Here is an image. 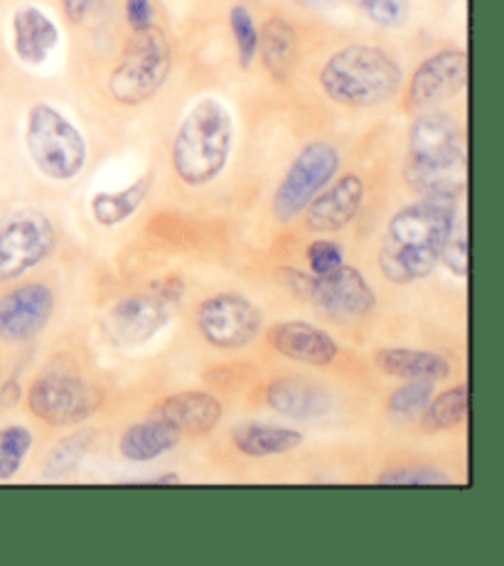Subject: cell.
Returning a JSON list of instances; mask_svg holds the SVG:
<instances>
[{"label":"cell","mask_w":504,"mask_h":566,"mask_svg":"<svg viewBox=\"0 0 504 566\" xmlns=\"http://www.w3.org/2000/svg\"><path fill=\"white\" fill-rule=\"evenodd\" d=\"M458 220V200L421 198L391 217L379 249V269L397 286L433 274Z\"/></svg>","instance_id":"1"},{"label":"cell","mask_w":504,"mask_h":566,"mask_svg":"<svg viewBox=\"0 0 504 566\" xmlns=\"http://www.w3.org/2000/svg\"><path fill=\"white\" fill-rule=\"evenodd\" d=\"M403 180L421 198L458 200L468 188V150L463 128L455 118L429 108L409 130Z\"/></svg>","instance_id":"2"},{"label":"cell","mask_w":504,"mask_h":566,"mask_svg":"<svg viewBox=\"0 0 504 566\" xmlns=\"http://www.w3.org/2000/svg\"><path fill=\"white\" fill-rule=\"evenodd\" d=\"M234 122L229 108L204 96L197 102L178 126L172 138L170 158L175 176L190 188L210 185L224 170L232 154Z\"/></svg>","instance_id":"3"},{"label":"cell","mask_w":504,"mask_h":566,"mask_svg":"<svg viewBox=\"0 0 504 566\" xmlns=\"http://www.w3.org/2000/svg\"><path fill=\"white\" fill-rule=\"evenodd\" d=\"M403 74L399 62L377 45H347L321 70L325 96L339 106L371 108L399 94Z\"/></svg>","instance_id":"4"},{"label":"cell","mask_w":504,"mask_h":566,"mask_svg":"<svg viewBox=\"0 0 504 566\" xmlns=\"http://www.w3.org/2000/svg\"><path fill=\"white\" fill-rule=\"evenodd\" d=\"M172 70V50L166 32L156 25L134 30L120 60L108 74V94L120 106H140L153 99Z\"/></svg>","instance_id":"5"},{"label":"cell","mask_w":504,"mask_h":566,"mask_svg":"<svg viewBox=\"0 0 504 566\" xmlns=\"http://www.w3.org/2000/svg\"><path fill=\"white\" fill-rule=\"evenodd\" d=\"M25 146L42 176L67 182L80 176L86 163V140L60 108L45 102L30 106L25 122Z\"/></svg>","instance_id":"6"},{"label":"cell","mask_w":504,"mask_h":566,"mask_svg":"<svg viewBox=\"0 0 504 566\" xmlns=\"http://www.w3.org/2000/svg\"><path fill=\"white\" fill-rule=\"evenodd\" d=\"M279 281L293 296L315 303L317 308L339 321L365 318L377 306V296L369 281L355 266L347 264L323 276L305 274V271L293 266L279 269Z\"/></svg>","instance_id":"7"},{"label":"cell","mask_w":504,"mask_h":566,"mask_svg":"<svg viewBox=\"0 0 504 566\" xmlns=\"http://www.w3.org/2000/svg\"><path fill=\"white\" fill-rule=\"evenodd\" d=\"M182 296V281L166 279L158 286L120 298L108 308L104 333L120 347H134L150 340L170 323L175 306Z\"/></svg>","instance_id":"8"},{"label":"cell","mask_w":504,"mask_h":566,"mask_svg":"<svg viewBox=\"0 0 504 566\" xmlns=\"http://www.w3.org/2000/svg\"><path fill=\"white\" fill-rule=\"evenodd\" d=\"M337 170L339 150L333 144H327V140H313V144L305 146L291 163V168L279 182L276 192H273L271 207L276 220L288 224L295 217L303 214L315 195L333 182Z\"/></svg>","instance_id":"9"},{"label":"cell","mask_w":504,"mask_h":566,"mask_svg":"<svg viewBox=\"0 0 504 566\" xmlns=\"http://www.w3.org/2000/svg\"><path fill=\"white\" fill-rule=\"evenodd\" d=\"M28 405L30 411L50 427H76L102 409L104 395L82 377L50 373L32 382Z\"/></svg>","instance_id":"10"},{"label":"cell","mask_w":504,"mask_h":566,"mask_svg":"<svg viewBox=\"0 0 504 566\" xmlns=\"http://www.w3.org/2000/svg\"><path fill=\"white\" fill-rule=\"evenodd\" d=\"M54 242V224L38 210H18L0 217V283L42 264L52 254Z\"/></svg>","instance_id":"11"},{"label":"cell","mask_w":504,"mask_h":566,"mask_svg":"<svg viewBox=\"0 0 504 566\" xmlns=\"http://www.w3.org/2000/svg\"><path fill=\"white\" fill-rule=\"evenodd\" d=\"M261 311L254 301L237 291L210 296L197 308V331L219 350H239L256 340L261 333Z\"/></svg>","instance_id":"12"},{"label":"cell","mask_w":504,"mask_h":566,"mask_svg":"<svg viewBox=\"0 0 504 566\" xmlns=\"http://www.w3.org/2000/svg\"><path fill=\"white\" fill-rule=\"evenodd\" d=\"M468 84V54L463 50H441L426 57L411 74L407 102L413 112H429L453 99Z\"/></svg>","instance_id":"13"},{"label":"cell","mask_w":504,"mask_h":566,"mask_svg":"<svg viewBox=\"0 0 504 566\" xmlns=\"http://www.w3.org/2000/svg\"><path fill=\"white\" fill-rule=\"evenodd\" d=\"M54 313V293L45 283H28L0 298V340H32Z\"/></svg>","instance_id":"14"},{"label":"cell","mask_w":504,"mask_h":566,"mask_svg":"<svg viewBox=\"0 0 504 566\" xmlns=\"http://www.w3.org/2000/svg\"><path fill=\"white\" fill-rule=\"evenodd\" d=\"M365 202V182L355 172H347L327 190H321L305 207V222L315 232H339L355 220Z\"/></svg>","instance_id":"15"},{"label":"cell","mask_w":504,"mask_h":566,"mask_svg":"<svg viewBox=\"0 0 504 566\" xmlns=\"http://www.w3.org/2000/svg\"><path fill=\"white\" fill-rule=\"evenodd\" d=\"M269 340L279 355L301 365L325 367L337 357V343L333 337L317 325L303 321L276 323L269 331Z\"/></svg>","instance_id":"16"},{"label":"cell","mask_w":504,"mask_h":566,"mask_svg":"<svg viewBox=\"0 0 504 566\" xmlns=\"http://www.w3.org/2000/svg\"><path fill=\"white\" fill-rule=\"evenodd\" d=\"M266 405L295 421L323 419L333 409V397L323 385L305 377H281L266 389Z\"/></svg>","instance_id":"17"},{"label":"cell","mask_w":504,"mask_h":566,"mask_svg":"<svg viewBox=\"0 0 504 566\" xmlns=\"http://www.w3.org/2000/svg\"><path fill=\"white\" fill-rule=\"evenodd\" d=\"M156 417L170 421L175 429L202 437L217 429L222 419V401L210 391H180L170 395L156 407Z\"/></svg>","instance_id":"18"},{"label":"cell","mask_w":504,"mask_h":566,"mask_svg":"<svg viewBox=\"0 0 504 566\" xmlns=\"http://www.w3.org/2000/svg\"><path fill=\"white\" fill-rule=\"evenodd\" d=\"M60 30L54 20L38 6H23L13 15V50L18 60L30 67L50 57V52L57 48Z\"/></svg>","instance_id":"19"},{"label":"cell","mask_w":504,"mask_h":566,"mask_svg":"<svg viewBox=\"0 0 504 566\" xmlns=\"http://www.w3.org/2000/svg\"><path fill=\"white\" fill-rule=\"evenodd\" d=\"M182 439V431L175 429L170 421L153 417L148 421L134 423L128 427L118 439V451L126 461L134 463H150L160 459V455L170 453L172 449H178V443Z\"/></svg>","instance_id":"20"},{"label":"cell","mask_w":504,"mask_h":566,"mask_svg":"<svg viewBox=\"0 0 504 566\" xmlns=\"http://www.w3.org/2000/svg\"><path fill=\"white\" fill-rule=\"evenodd\" d=\"M264 67L276 82H288L298 60V35L286 18H269L259 30V50Z\"/></svg>","instance_id":"21"},{"label":"cell","mask_w":504,"mask_h":566,"mask_svg":"<svg viewBox=\"0 0 504 566\" xmlns=\"http://www.w3.org/2000/svg\"><path fill=\"white\" fill-rule=\"evenodd\" d=\"M377 367L385 375L399 379H429L438 382L451 375V363L429 350H411V347H385L377 353Z\"/></svg>","instance_id":"22"},{"label":"cell","mask_w":504,"mask_h":566,"mask_svg":"<svg viewBox=\"0 0 504 566\" xmlns=\"http://www.w3.org/2000/svg\"><path fill=\"white\" fill-rule=\"evenodd\" d=\"M232 441L237 451L249 455V459H269V455H283L298 449L303 443V433L261 421H246L234 427Z\"/></svg>","instance_id":"23"},{"label":"cell","mask_w":504,"mask_h":566,"mask_svg":"<svg viewBox=\"0 0 504 566\" xmlns=\"http://www.w3.org/2000/svg\"><path fill=\"white\" fill-rule=\"evenodd\" d=\"M153 188V176L138 178L134 185L118 192H96L92 198V217L102 227H116L138 212Z\"/></svg>","instance_id":"24"},{"label":"cell","mask_w":504,"mask_h":566,"mask_svg":"<svg viewBox=\"0 0 504 566\" xmlns=\"http://www.w3.org/2000/svg\"><path fill=\"white\" fill-rule=\"evenodd\" d=\"M468 399L470 391L468 385H458L453 389L443 391V395L431 397L429 407L423 409V427L429 431H445L455 429L468 417Z\"/></svg>","instance_id":"25"},{"label":"cell","mask_w":504,"mask_h":566,"mask_svg":"<svg viewBox=\"0 0 504 566\" xmlns=\"http://www.w3.org/2000/svg\"><path fill=\"white\" fill-rule=\"evenodd\" d=\"M94 437H96L94 431H76V433H72V437L62 439L45 455V463H42V475H45L48 481H54V478H64L72 471H76L80 463L84 461V455L90 453Z\"/></svg>","instance_id":"26"},{"label":"cell","mask_w":504,"mask_h":566,"mask_svg":"<svg viewBox=\"0 0 504 566\" xmlns=\"http://www.w3.org/2000/svg\"><path fill=\"white\" fill-rule=\"evenodd\" d=\"M433 397V382L429 379H407V385L399 387L387 401V411L397 419H416L429 407Z\"/></svg>","instance_id":"27"},{"label":"cell","mask_w":504,"mask_h":566,"mask_svg":"<svg viewBox=\"0 0 504 566\" xmlns=\"http://www.w3.org/2000/svg\"><path fill=\"white\" fill-rule=\"evenodd\" d=\"M32 449V433L25 427L0 429V481H10Z\"/></svg>","instance_id":"28"},{"label":"cell","mask_w":504,"mask_h":566,"mask_svg":"<svg viewBox=\"0 0 504 566\" xmlns=\"http://www.w3.org/2000/svg\"><path fill=\"white\" fill-rule=\"evenodd\" d=\"M229 28H232V35L237 42V57H239V67L249 70L251 62L256 57L259 50V28L251 18L246 6H234L229 10Z\"/></svg>","instance_id":"29"},{"label":"cell","mask_w":504,"mask_h":566,"mask_svg":"<svg viewBox=\"0 0 504 566\" xmlns=\"http://www.w3.org/2000/svg\"><path fill=\"white\" fill-rule=\"evenodd\" d=\"M381 485H448L451 478L433 465H399L377 478Z\"/></svg>","instance_id":"30"},{"label":"cell","mask_w":504,"mask_h":566,"mask_svg":"<svg viewBox=\"0 0 504 566\" xmlns=\"http://www.w3.org/2000/svg\"><path fill=\"white\" fill-rule=\"evenodd\" d=\"M361 13L379 28H401L409 20V0H357Z\"/></svg>","instance_id":"31"},{"label":"cell","mask_w":504,"mask_h":566,"mask_svg":"<svg viewBox=\"0 0 504 566\" xmlns=\"http://www.w3.org/2000/svg\"><path fill=\"white\" fill-rule=\"evenodd\" d=\"M441 261L458 279L468 276V224L463 220H455L451 237L443 247Z\"/></svg>","instance_id":"32"},{"label":"cell","mask_w":504,"mask_h":566,"mask_svg":"<svg viewBox=\"0 0 504 566\" xmlns=\"http://www.w3.org/2000/svg\"><path fill=\"white\" fill-rule=\"evenodd\" d=\"M305 259H308L311 274L315 276L330 274V271L345 264L343 247L333 242V239H315V242L308 247V252H305Z\"/></svg>","instance_id":"33"},{"label":"cell","mask_w":504,"mask_h":566,"mask_svg":"<svg viewBox=\"0 0 504 566\" xmlns=\"http://www.w3.org/2000/svg\"><path fill=\"white\" fill-rule=\"evenodd\" d=\"M126 20L130 30L153 25V0H126Z\"/></svg>","instance_id":"34"},{"label":"cell","mask_w":504,"mask_h":566,"mask_svg":"<svg viewBox=\"0 0 504 566\" xmlns=\"http://www.w3.org/2000/svg\"><path fill=\"white\" fill-rule=\"evenodd\" d=\"M60 3H62V13H64V18H67V23L82 25L84 20L96 10L98 0H60Z\"/></svg>","instance_id":"35"},{"label":"cell","mask_w":504,"mask_h":566,"mask_svg":"<svg viewBox=\"0 0 504 566\" xmlns=\"http://www.w3.org/2000/svg\"><path fill=\"white\" fill-rule=\"evenodd\" d=\"M293 3L301 8H311V10H327V8L343 6L345 0H293Z\"/></svg>","instance_id":"36"},{"label":"cell","mask_w":504,"mask_h":566,"mask_svg":"<svg viewBox=\"0 0 504 566\" xmlns=\"http://www.w3.org/2000/svg\"><path fill=\"white\" fill-rule=\"evenodd\" d=\"M156 483H180V475H175V473L160 475V478H156Z\"/></svg>","instance_id":"37"}]
</instances>
